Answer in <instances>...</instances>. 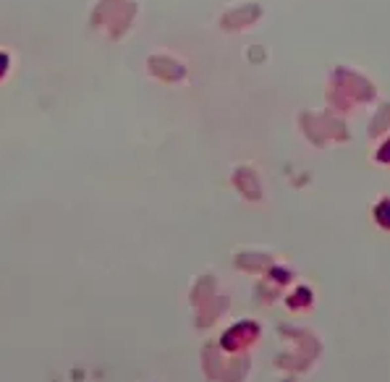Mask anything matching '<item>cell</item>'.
I'll list each match as a JSON object with an SVG mask.
<instances>
[{
	"instance_id": "obj_1",
	"label": "cell",
	"mask_w": 390,
	"mask_h": 382,
	"mask_svg": "<svg viewBox=\"0 0 390 382\" xmlns=\"http://www.w3.org/2000/svg\"><path fill=\"white\" fill-rule=\"evenodd\" d=\"M375 215H377V220L383 223L385 228H390V202H383V204H380Z\"/></svg>"
}]
</instances>
